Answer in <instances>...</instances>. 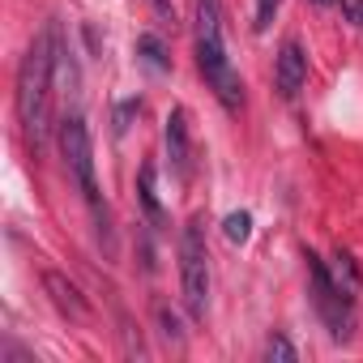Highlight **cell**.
I'll use <instances>...</instances> for the list:
<instances>
[{
	"label": "cell",
	"instance_id": "obj_1",
	"mask_svg": "<svg viewBox=\"0 0 363 363\" xmlns=\"http://www.w3.org/2000/svg\"><path fill=\"white\" fill-rule=\"evenodd\" d=\"M52 94H56V52H52V26L26 48L18 69V120L26 141L39 150L52 128Z\"/></svg>",
	"mask_w": 363,
	"mask_h": 363
},
{
	"label": "cell",
	"instance_id": "obj_2",
	"mask_svg": "<svg viewBox=\"0 0 363 363\" xmlns=\"http://www.w3.org/2000/svg\"><path fill=\"white\" fill-rule=\"evenodd\" d=\"M197 69L206 77V86L214 90V99L227 111L244 107V82L227 56V39H223V5L218 0H197Z\"/></svg>",
	"mask_w": 363,
	"mask_h": 363
},
{
	"label": "cell",
	"instance_id": "obj_3",
	"mask_svg": "<svg viewBox=\"0 0 363 363\" xmlns=\"http://www.w3.org/2000/svg\"><path fill=\"white\" fill-rule=\"evenodd\" d=\"M179 291H184V308L189 316H206L210 303V257H206V235H201V218L184 227L179 240Z\"/></svg>",
	"mask_w": 363,
	"mask_h": 363
},
{
	"label": "cell",
	"instance_id": "obj_4",
	"mask_svg": "<svg viewBox=\"0 0 363 363\" xmlns=\"http://www.w3.org/2000/svg\"><path fill=\"white\" fill-rule=\"evenodd\" d=\"M308 274H312V299H316V312L325 316L329 333L337 342L350 337V325H354V295L333 278V269H325V261L316 252H308Z\"/></svg>",
	"mask_w": 363,
	"mask_h": 363
},
{
	"label": "cell",
	"instance_id": "obj_5",
	"mask_svg": "<svg viewBox=\"0 0 363 363\" xmlns=\"http://www.w3.org/2000/svg\"><path fill=\"white\" fill-rule=\"evenodd\" d=\"M60 154L77 179V189L86 193V201L99 210V184H94V145H90V128L82 116H65L60 124Z\"/></svg>",
	"mask_w": 363,
	"mask_h": 363
},
{
	"label": "cell",
	"instance_id": "obj_6",
	"mask_svg": "<svg viewBox=\"0 0 363 363\" xmlns=\"http://www.w3.org/2000/svg\"><path fill=\"white\" fill-rule=\"evenodd\" d=\"M162 141H167V158H171L175 175L189 179V171H193V133H189V111H184V107H171V111H167Z\"/></svg>",
	"mask_w": 363,
	"mask_h": 363
},
{
	"label": "cell",
	"instance_id": "obj_7",
	"mask_svg": "<svg viewBox=\"0 0 363 363\" xmlns=\"http://www.w3.org/2000/svg\"><path fill=\"white\" fill-rule=\"evenodd\" d=\"M308 82V52L299 48V39H286L282 52H278V94L282 99H295Z\"/></svg>",
	"mask_w": 363,
	"mask_h": 363
},
{
	"label": "cell",
	"instance_id": "obj_8",
	"mask_svg": "<svg viewBox=\"0 0 363 363\" xmlns=\"http://www.w3.org/2000/svg\"><path fill=\"white\" fill-rule=\"evenodd\" d=\"M43 286H48V295H52V303L65 312V316H73V320H82L86 316V299H82V291L65 278V274H56V269H48L43 274Z\"/></svg>",
	"mask_w": 363,
	"mask_h": 363
},
{
	"label": "cell",
	"instance_id": "obj_9",
	"mask_svg": "<svg viewBox=\"0 0 363 363\" xmlns=\"http://www.w3.org/2000/svg\"><path fill=\"white\" fill-rule=\"evenodd\" d=\"M137 197H141L150 223H162V206H158V189H154V162H145L141 175H137Z\"/></svg>",
	"mask_w": 363,
	"mask_h": 363
},
{
	"label": "cell",
	"instance_id": "obj_10",
	"mask_svg": "<svg viewBox=\"0 0 363 363\" xmlns=\"http://www.w3.org/2000/svg\"><path fill=\"white\" fill-rule=\"evenodd\" d=\"M137 56H141L150 69H158V73H167V69H171V60H167V52H162L158 35H141V39H137Z\"/></svg>",
	"mask_w": 363,
	"mask_h": 363
},
{
	"label": "cell",
	"instance_id": "obj_11",
	"mask_svg": "<svg viewBox=\"0 0 363 363\" xmlns=\"http://www.w3.org/2000/svg\"><path fill=\"white\" fill-rule=\"evenodd\" d=\"M223 231H227V240H231V244H244V240L252 235V214H227Z\"/></svg>",
	"mask_w": 363,
	"mask_h": 363
},
{
	"label": "cell",
	"instance_id": "obj_12",
	"mask_svg": "<svg viewBox=\"0 0 363 363\" xmlns=\"http://www.w3.org/2000/svg\"><path fill=\"white\" fill-rule=\"evenodd\" d=\"M265 359H278V363H295L299 354H295V346H291L286 337H269V346H265Z\"/></svg>",
	"mask_w": 363,
	"mask_h": 363
},
{
	"label": "cell",
	"instance_id": "obj_13",
	"mask_svg": "<svg viewBox=\"0 0 363 363\" xmlns=\"http://www.w3.org/2000/svg\"><path fill=\"white\" fill-rule=\"evenodd\" d=\"M278 5L282 0H257V30H269V22H274V13H278Z\"/></svg>",
	"mask_w": 363,
	"mask_h": 363
},
{
	"label": "cell",
	"instance_id": "obj_14",
	"mask_svg": "<svg viewBox=\"0 0 363 363\" xmlns=\"http://www.w3.org/2000/svg\"><path fill=\"white\" fill-rule=\"evenodd\" d=\"M337 9L350 26H363V0H337Z\"/></svg>",
	"mask_w": 363,
	"mask_h": 363
},
{
	"label": "cell",
	"instance_id": "obj_15",
	"mask_svg": "<svg viewBox=\"0 0 363 363\" xmlns=\"http://www.w3.org/2000/svg\"><path fill=\"white\" fill-rule=\"evenodd\" d=\"M133 116H141V103H137V99H133V103H124V107H120V111H116V133H124V128H128V120H133Z\"/></svg>",
	"mask_w": 363,
	"mask_h": 363
},
{
	"label": "cell",
	"instance_id": "obj_16",
	"mask_svg": "<svg viewBox=\"0 0 363 363\" xmlns=\"http://www.w3.org/2000/svg\"><path fill=\"white\" fill-rule=\"evenodd\" d=\"M150 5H154V9H158L162 18H171V5H167V0H150Z\"/></svg>",
	"mask_w": 363,
	"mask_h": 363
},
{
	"label": "cell",
	"instance_id": "obj_17",
	"mask_svg": "<svg viewBox=\"0 0 363 363\" xmlns=\"http://www.w3.org/2000/svg\"><path fill=\"white\" fill-rule=\"evenodd\" d=\"M316 5H325V0H316Z\"/></svg>",
	"mask_w": 363,
	"mask_h": 363
}]
</instances>
